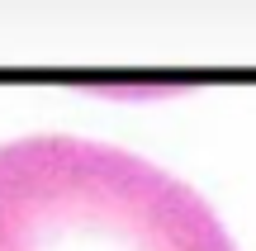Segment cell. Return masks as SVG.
Listing matches in <instances>:
<instances>
[{"instance_id":"cell-1","label":"cell","mask_w":256,"mask_h":251,"mask_svg":"<svg viewBox=\"0 0 256 251\" xmlns=\"http://www.w3.org/2000/svg\"><path fill=\"white\" fill-rule=\"evenodd\" d=\"M0 251H238L185 180L110 142L34 133L0 147Z\"/></svg>"}]
</instances>
